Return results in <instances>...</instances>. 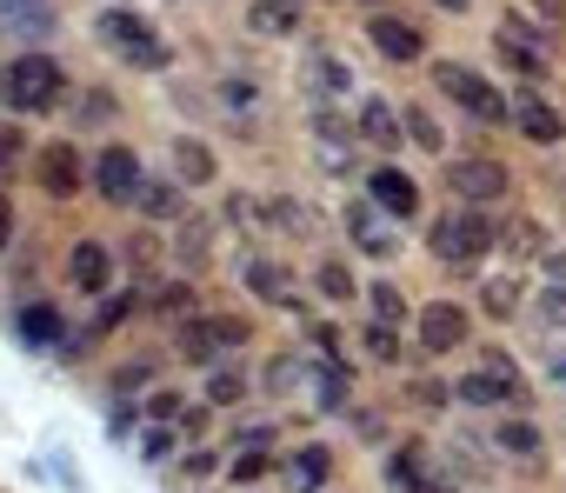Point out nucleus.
<instances>
[{"instance_id": "nucleus-42", "label": "nucleus", "mask_w": 566, "mask_h": 493, "mask_svg": "<svg viewBox=\"0 0 566 493\" xmlns=\"http://www.w3.org/2000/svg\"><path fill=\"white\" fill-rule=\"evenodd\" d=\"M440 8H467V0H440Z\"/></svg>"}, {"instance_id": "nucleus-26", "label": "nucleus", "mask_w": 566, "mask_h": 493, "mask_svg": "<svg viewBox=\"0 0 566 493\" xmlns=\"http://www.w3.org/2000/svg\"><path fill=\"white\" fill-rule=\"evenodd\" d=\"M247 281H253V294H260V301H280V274H273L266 261H253V268H247Z\"/></svg>"}, {"instance_id": "nucleus-2", "label": "nucleus", "mask_w": 566, "mask_h": 493, "mask_svg": "<svg viewBox=\"0 0 566 493\" xmlns=\"http://www.w3.org/2000/svg\"><path fill=\"white\" fill-rule=\"evenodd\" d=\"M493 240H500V227H493L486 213H453V220L433 227V254H440V261H480Z\"/></svg>"}, {"instance_id": "nucleus-9", "label": "nucleus", "mask_w": 566, "mask_h": 493, "mask_svg": "<svg viewBox=\"0 0 566 493\" xmlns=\"http://www.w3.org/2000/svg\"><path fill=\"white\" fill-rule=\"evenodd\" d=\"M420 340H427L433 354L460 347V340H467V314H460V307H427V314H420Z\"/></svg>"}, {"instance_id": "nucleus-14", "label": "nucleus", "mask_w": 566, "mask_h": 493, "mask_svg": "<svg viewBox=\"0 0 566 493\" xmlns=\"http://www.w3.org/2000/svg\"><path fill=\"white\" fill-rule=\"evenodd\" d=\"M520 127H526L533 140H559V134H566V120H559V114H553L546 101H533V94L520 101Z\"/></svg>"}, {"instance_id": "nucleus-30", "label": "nucleus", "mask_w": 566, "mask_h": 493, "mask_svg": "<svg viewBox=\"0 0 566 493\" xmlns=\"http://www.w3.org/2000/svg\"><path fill=\"white\" fill-rule=\"evenodd\" d=\"M407 134H413L420 147H440V127H433V120H427L420 107H407Z\"/></svg>"}, {"instance_id": "nucleus-25", "label": "nucleus", "mask_w": 566, "mask_h": 493, "mask_svg": "<svg viewBox=\"0 0 566 493\" xmlns=\"http://www.w3.org/2000/svg\"><path fill=\"white\" fill-rule=\"evenodd\" d=\"M506 246H513V254H539V220H513L506 227Z\"/></svg>"}, {"instance_id": "nucleus-36", "label": "nucleus", "mask_w": 566, "mask_h": 493, "mask_svg": "<svg viewBox=\"0 0 566 493\" xmlns=\"http://www.w3.org/2000/svg\"><path fill=\"white\" fill-rule=\"evenodd\" d=\"M367 347H374V354L387 360V354H394V327H374V334H367Z\"/></svg>"}, {"instance_id": "nucleus-40", "label": "nucleus", "mask_w": 566, "mask_h": 493, "mask_svg": "<svg viewBox=\"0 0 566 493\" xmlns=\"http://www.w3.org/2000/svg\"><path fill=\"white\" fill-rule=\"evenodd\" d=\"M553 380H559V387H566V360H553Z\"/></svg>"}, {"instance_id": "nucleus-15", "label": "nucleus", "mask_w": 566, "mask_h": 493, "mask_svg": "<svg viewBox=\"0 0 566 493\" xmlns=\"http://www.w3.org/2000/svg\"><path fill=\"white\" fill-rule=\"evenodd\" d=\"M174 167H180V180H213V154H207V140H174Z\"/></svg>"}, {"instance_id": "nucleus-29", "label": "nucleus", "mask_w": 566, "mask_h": 493, "mask_svg": "<svg viewBox=\"0 0 566 493\" xmlns=\"http://www.w3.org/2000/svg\"><path fill=\"white\" fill-rule=\"evenodd\" d=\"M539 314H546L553 327H566V287H559V281H546V294H539Z\"/></svg>"}, {"instance_id": "nucleus-13", "label": "nucleus", "mask_w": 566, "mask_h": 493, "mask_svg": "<svg viewBox=\"0 0 566 493\" xmlns=\"http://www.w3.org/2000/svg\"><path fill=\"white\" fill-rule=\"evenodd\" d=\"M14 334H21L28 347H54V340H61V314H54V307H28V314L14 321Z\"/></svg>"}, {"instance_id": "nucleus-4", "label": "nucleus", "mask_w": 566, "mask_h": 493, "mask_svg": "<svg viewBox=\"0 0 566 493\" xmlns=\"http://www.w3.org/2000/svg\"><path fill=\"white\" fill-rule=\"evenodd\" d=\"M101 34H107V41H114L134 67H167V48H160V41H154L134 14H107V21H101Z\"/></svg>"}, {"instance_id": "nucleus-39", "label": "nucleus", "mask_w": 566, "mask_h": 493, "mask_svg": "<svg viewBox=\"0 0 566 493\" xmlns=\"http://www.w3.org/2000/svg\"><path fill=\"white\" fill-rule=\"evenodd\" d=\"M553 281H559V287H566V254H553Z\"/></svg>"}, {"instance_id": "nucleus-33", "label": "nucleus", "mask_w": 566, "mask_h": 493, "mask_svg": "<svg viewBox=\"0 0 566 493\" xmlns=\"http://www.w3.org/2000/svg\"><path fill=\"white\" fill-rule=\"evenodd\" d=\"M314 67H321V87H347V67H340V61H334V54H321V61H314Z\"/></svg>"}, {"instance_id": "nucleus-28", "label": "nucleus", "mask_w": 566, "mask_h": 493, "mask_svg": "<svg viewBox=\"0 0 566 493\" xmlns=\"http://www.w3.org/2000/svg\"><path fill=\"white\" fill-rule=\"evenodd\" d=\"M374 314H380V321H394V327H400V321H407V301H400V294H394V287H374Z\"/></svg>"}, {"instance_id": "nucleus-19", "label": "nucleus", "mask_w": 566, "mask_h": 493, "mask_svg": "<svg viewBox=\"0 0 566 493\" xmlns=\"http://www.w3.org/2000/svg\"><path fill=\"white\" fill-rule=\"evenodd\" d=\"M347 227H354V240H360V246H367V254H394V240H387V233H380V220H374V213H367V207H354V220H347Z\"/></svg>"}, {"instance_id": "nucleus-7", "label": "nucleus", "mask_w": 566, "mask_h": 493, "mask_svg": "<svg viewBox=\"0 0 566 493\" xmlns=\"http://www.w3.org/2000/svg\"><path fill=\"white\" fill-rule=\"evenodd\" d=\"M0 28L41 41V34H54V14H48V0H0Z\"/></svg>"}, {"instance_id": "nucleus-1", "label": "nucleus", "mask_w": 566, "mask_h": 493, "mask_svg": "<svg viewBox=\"0 0 566 493\" xmlns=\"http://www.w3.org/2000/svg\"><path fill=\"white\" fill-rule=\"evenodd\" d=\"M0 101H8L14 114H48L61 101V67L48 54H21L8 74H0Z\"/></svg>"}, {"instance_id": "nucleus-6", "label": "nucleus", "mask_w": 566, "mask_h": 493, "mask_svg": "<svg viewBox=\"0 0 566 493\" xmlns=\"http://www.w3.org/2000/svg\"><path fill=\"white\" fill-rule=\"evenodd\" d=\"M447 187L467 193V200H493V193L506 187V167H493V160H460V167H447Z\"/></svg>"}, {"instance_id": "nucleus-24", "label": "nucleus", "mask_w": 566, "mask_h": 493, "mask_svg": "<svg viewBox=\"0 0 566 493\" xmlns=\"http://www.w3.org/2000/svg\"><path fill=\"white\" fill-rule=\"evenodd\" d=\"M460 394L486 407V400H500V394H506V380H500V374H473V380H460Z\"/></svg>"}, {"instance_id": "nucleus-20", "label": "nucleus", "mask_w": 566, "mask_h": 493, "mask_svg": "<svg viewBox=\"0 0 566 493\" xmlns=\"http://www.w3.org/2000/svg\"><path fill=\"white\" fill-rule=\"evenodd\" d=\"M493 440H500V447H506V453H513V460H526V453H539V433H533V427H526V420H506V427H500V433H493Z\"/></svg>"}, {"instance_id": "nucleus-31", "label": "nucleus", "mask_w": 566, "mask_h": 493, "mask_svg": "<svg viewBox=\"0 0 566 493\" xmlns=\"http://www.w3.org/2000/svg\"><path fill=\"white\" fill-rule=\"evenodd\" d=\"M207 394H213V400L227 407V400H240L247 387H240V374H213V380H207Z\"/></svg>"}, {"instance_id": "nucleus-10", "label": "nucleus", "mask_w": 566, "mask_h": 493, "mask_svg": "<svg viewBox=\"0 0 566 493\" xmlns=\"http://www.w3.org/2000/svg\"><path fill=\"white\" fill-rule=\"evenodd\" d=\"M374 200H380L387 213H413V207H420V193H413V180H407L400 167H380V174H374Z\"/></svg>"}, {"instance_id": "nucleus-22", "label": "nucleus", "mask_w": 566, "mask_h": 493, "mask_svg": "<svg viewBox=\"0 0 566 493\" xmlns=\"http://www.w3.org/2000/svg\"><path fill=\"white\" fill-rule=\"evenodd\" d=\"M140 207H147L154 220H174V213H180V193H174V187H140Z\"/></svg>"}, {"instance_id": "nucleus-11", "label": "nucleus", "mask_w": 566, "mask_h": 493, "mask_svg": "<svg viewBox=\"0 0 566 493\" xmlns=\"http://www.w3.org/2000/svg\"><path fill=\"white\" fill-rule=\"evenodd\" d=\"M74 287L81 294H101L107 287V246H94V240L74 246Z\"/></svg>"}, {"instance_id": "nucleus-32", "label": "nucleus", "mask_w": 566, "mask_h": 493, "mask_svg": "<svg viewBox=\"0 0 566 493\" xmlns=\"http://www.w3.org/2000/svg\"><path fill=\"white\" fill-rule=\"evenodd\" d=\"M21 160V127H0V174Z\"/></svg>"}, {"instance_id": "nucleus-35", "label": "nucleus", "mask_w": 566, "mask_h": 493, "mask_svg": "<svg viewBox=\"0 0 566 493\" xmlns=\"http://www.w3.org/2000/svg\"><path fill=\"white\" fill-rule=\"evenodd\" d=\"M213 327H220V340H227V347H240V340H247V334H253V327H247V321H213Z\"/></svg>"}, {"instance_id": "nucleus-41", "label": "nucleus", "mask_w": 566, "mask_h": 493, "mask_svg": "<svg viewBox=\"0 0 566 493\" xmlns=\"http://www.w3.org/2000/svg\"><path fill=\"white\" fill-rule=\"evenodd\" d=\"M539 8H546V21H553V14H559V0H539Z\"/></svg>"}, {"instance_id": "nucleus-5", "label": "nucleus", "mask_w": 566, "mask_h": 493, "mask_svg": "<svg viewBox=\"0 0 566 493\" xmlns=\"http://www.w3.org/2000/svg\"><path fill=\"white\" fill-rule=\"evenodd\" d=\"M101 193L107 200H140V160L127 147H107L101 154Z\"/></svg>"}, {"instance_id": "nucleus-34", "label": "nucleus", "mask_w": 566, "mask_h": 493, "mask_svg": "<svg viewBox=\"0 0 566 493\" xmlns=\"http://www.w3.org/2000/svg\"><path fill=\"white\" fill-rule=\"evenodd\" d=\"M207 254V227L200 220H187V261H200Z\"/></svg>"}, {"instance_id": "nucleus-17", "label": "nucleus", "mask_w": 566, "mask_h": 493, "mask_svg": "<svg viewBox=\"0 0 566 493\" xmlns=\"http://www.w3.org/2000/svg\"><path fill=\"white\" fill-rule=\"evenodd\" d=\"M220 347H227V340H220V327H213V321H200V327H187V334H180V354H187V360H213Z\"/></svg>"}, {"instance_id": "nucleus-12", "label": "nucleus", "mask_w": 566, "mask_h": 493, "mask_svg": "<svg viewBox=\"0 0 566 493\" xmlns=\"http://www.w3.org/2000/svg\"><path fill=\"white\" fill-rule=\"evenodd\" d=\"M374 48L394 54V61H413V54H420V34H413L407 21H374Z\"/></svg>"}, {"instance_id": "nucleus-3", "label": "nucleus", "mask_w": 566, "mask_h": 493, "mask_svg": "<svg viewBox=\"0 0 566 493\" xmlns=\"http://www.w3.org/2000/svg\"><path fill=\"white\" fill-rule=\"evenodd\" d=\"M440 87H447V94H453V101H460L473 120H506V101H500V87H486L473 67H453V61H447V67H440Z\"/></svg>"}, {"instance_id": "nucleus-23", "label": "nucleus", "mask_w": 566, "mask_h": 493, "mask_svg": "<svg viewBox=\"0 0 566 493\" xmlns=\"http://www.w3.org/2000/svg\"><path fill=\"white\" fill-rule=\"evenodd\" d=\"M321 294H327V301H354V274H347L340 261H334V268H321Z\"/></svg>"}, {"instance_id": "nucleus-16", "label": "nucleus", "mask_w": 566, "mask_h": 493, "mask_svg": "<svg viewBox=\"0 0 566 493\" xmlns=\"http://www.w3.org/2000/svg\"><path fill=\"white\" fill-rule=\"evenodd\" d=\"M294 21H301L294 0H260V8H253V28L260 34H294Z\"/></svg>"}, {"instance_id": "nucleus-38", "label": "nucleus", "mask_w": 566, "mask_h": 493, "mask_svg": "<svg viewBox=\"0 0 566 493\" xmlns=\"http://www.w3.org/2000/svg\"><path fill=\"white\" fill-rule=\"evenodd\" d=\"M8 233H14V213H8V200H0V246H8Z\"/></svg>"}, {"instance_id": "nucleus-37", "label": "nucleus", "mask_w": 566, "mask_h": 493, "mask_svg": "<svg viewBox=\"0 0 566 493\" xmlns=\"http://www.w3.org/2000/svg\"><path fill=\"white\" fill-rule=\"evenodd\" d=\"M233 473H240V480H260V473H266V453H247V460H240Z\"/></svg>"}, {"instance_id": "nucleus-18", "label": "nucleus", "mask_w": 566, "mask_h": 493, "mask_svg": "<svg viewBox=\"0 0 566 493\" xmlns=\"http://www.w3.org/2000/svg\"><path fill=\"white\" fill-rule=\"evenodd\" d=\"M360 134H367V140H394V134H400L394 107H387V101H367V107H360Z\"/></svg>"}, {"instance_id": "nucleus-21", "label": "nucleus", "mask_w": 566, "mask_h": 493, "mask_svg": "<svg viewBox=\"0 0 566 493\" xmlns=\"http://www.w3.org/2000/svg\"><path fill=\"white\" fill-rule=\"evenodd\" d=\"M321 480H327V447H307V453L294 460V486H301V493H314Z\"/></svg>"}, {"instance_id": "nucleus-27", "label": "nucleus", "mask_w": 566, "mask_h": 493, "mask_svg": "<svg viewBox=\"0 0 566 493\" xmlns=\"http://www.w3.org/2000/svg\"><path fill=\"white\" fill-rule=\"evenodd\" d=\"M486 307H493V314H513V307H520V287H513V281H486Z\"/></svg>"}, {"instance_id": "nucleus-8", "label": "nucleus", "mask_w": 566, "mask_h": 493, "mask_svg": "<svg viewBox=\"0 0 566 493\" xmlns=\"http://www.w3.org/2000/svg\"><path fill=\"white\" fill-rule=\"evenodd\" d=\"M41 187H48V193H74V187H81V160H74L67 140L41 147Z\"/></svg>"}]
</instances>
